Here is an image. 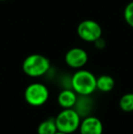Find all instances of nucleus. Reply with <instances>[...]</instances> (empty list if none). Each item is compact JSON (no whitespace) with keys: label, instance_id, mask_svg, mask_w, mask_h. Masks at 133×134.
<instances>
[{"label":"nucleus","instance_id":"f257e3e1","mask_svg":"<svg viewBox=\"0 0 133 134\" xmlns=\"http://www.w3.org/2000/svg\"><path fill=\"white\" fill-rule=\"evenodd\" d=\"M72 90L80 96H89L97 90V78L86 69H78L71 78Z\"/></svg>","mask_w":133,"mask_h":134},{"label":"nucleus","instance_id":"f03ea898","mask_svg":"<svg viewBox=\"0 0 133 134\" xmlns=\"http://www.w3.org/2000/svg\"><path fill=\"white\" fill-rule=\"evenodd\" d=\"M50 61L41 54H31L24 59L22 69L27 76L31 78L42 77L49 70Z\"/></svg>","mask_w":133,"mask_h":134},{"label":"nucleus","instance_id":"7ed1b4c3","mask_svg":"<svg viewBox=\"0 0 133 134\" xmlns=\"http://www.w3.org/2000/svg\"><path fill=\"white\" fill-rule=\"evenodd\" d=\"M57 131L67 134L76 132L79 129L80 115L74 109H63L55 118Z\"/></svg>","mask_w":133,"mask_h":134},{"label":"nucleus","instance_id":"20e7f679","mask_svg":"<svg viewBox=\"0 0 133 134\" xmlns=\"http://www.w3.org/2000/svg\"><path fill=\"white\" fill-rule=\"evenodd\" d=\"M25 99L29 105L34 107L42 106L48 101L49 97L47 86L39 82L31 83L27 87L25 90Z\"/></svg>","mask_w":133,"mask_h":134},{"label":"nucleus","instance_id":"39448f33","mask_svg":"<svg viewBox=\"0 0 133 134\" xmlns=\"http://www.w3.org/2000/svg\"><path fill=\"white\" fill-rule=\"evenodd\" d=\"M77 33L82 40L86 42H95L102 36V28L98 22L87 19L78 24Z\"/></svg>","mask_w":133,"mask_h":134},{"label":"nucleus","instance_id":"423d86ee","mask_svg":"<svg viewBox=\"0 0 133 134\" xmlns=\"http://www.w3.org/2000/svg\"><path fill=\"white\" fill-rule=\"evenodd\" d=\"M89 60L88 53L80 48H73L65 55V61L68 67L75 69H80Z\"/></svg>","mask_w":133,"mask_h":134},{"label":"nucleus","instance_id":"0eeeda50","mask_svg":"<svg viewBox=\"0 0 133 134\" xmlns=\"http://www.w3.org/2000/svg\"><path fill=\"white\" fill-rule=\"evenodd\" d=\"M78 130L80 134H102L103 124L97 117L89 116L81 120Z\"/></svg>","mask_w":133,"mask_h":134},{"label":"nucleus","instance_id":"6e6552de","mask_svg":"<svg viewBox=\"0 0 133 134\" xmlns=\"http://www.w3.org/2000/svg\"><path fill=\"white\" fill-rule=\"evenodd\" d=\"M77 93L73 90H64L57 96V102L62 109H72L77 104Z\"/></svg>","mask_w":133,"mask_h":134},{"label":"nucleus","instance_id":"1a4fd4ad","mask_svg":"<svg viewBox=\"0 0 133 134\" xmlns=\"http://www.w3.org/2000/svg\"><path fill=\"white\" fill-rule=\"evenodd\" d=\"M115 86V80L111 76L101 75L97 78V90L101 92H109Z\"/></svg>","mask_w":133,"mask_h":134},{"label":"nucleus","instance_id":"9d476101","mask_svg":"<svg viewBox=\"0 0 133 134\" xmlns=\"http://www.w3.org/2000/svg\"><path fill=\"white\" fill-rule=\"evenodd\" d=\"M57 131L55 119H48L41 122L37 127V134H56Z\"/></svg>","mask_w":133,"mask_h":134},{"label":"nucleus","instance_id":"9b49d317","mask_svg":"<svg viewBox=\"0 0 133 134\" xmlns=\"http://www.w3.org/2000/svg\"><path fill=\"white\" fill-rule=\"evenodd\" d=\"M119 107L125 112L133 111V93L124 94L119 99Z\"/></svg>","mask_w":133,"mask_h":134},{"label":"nucleus","instance_id":"f8f14e48","mask_svg":"<svg viewBox=\"0 0 133 134\" xmlns=\"http://www.w3.org/2000/svg\"><path fill=\"white\" fill-rule=\"evenodd\" d=\"M124 18L126 23L133 28V1L130 2L125 7Z\"/></svg>","mask_w":133,"mask_h":134},{"label":"nucleus","instance_id":"ddd939ff","mask_svg":"<svg viewBox=\"0 0 133 134\" xmlns=\"http://www.w3.org/2000/svg\"><path fill=\"white\" fill-rule=\"evenodd\" d=\"M95 46L97 47L98 48H103L105 47V41L102 39V37H100V38H99L97 41H95Z\"/></svg>","mask_w":133,"mask_h":134},{"label":"nucleus","instance_id":"4468645a","mask_svg":"<svg viewBox=\"0 0 133 134\" xmlns=\"http://www.w3.org/2000/svg\"><path fill=\"white\" fill-rule=\"evenodd\" d=\"M56 134H67V133H65V132H61V131H57Z\"/></svg>","mask_w":133,"mask_h":134},{"label":"nucleus","instance_id":"2eb2a0df","mask_svg":"<svg viewBox=\"0 0 133 134\" xmlns=\"http://www.w3.org/2000/svg\"><path fill=\"white\" fill-rule=\"evenodd\" d=\"M0 1H7V0H0Z\"/></svg>","mask_w":133,"mask_h":134},{"label":"nucleus","instance_id":"dca6fc26","mask_svg":"<svg viewBox=\"0 0 133 134\" xmlns=\"http://www.w3.org/2000/svg\"><path fill=\"white\" fill-rule=\"evenodd\" d=\"M79 134H80V133H79Z\"/></svg>","mask_w":133,"mask_h":134}]
</instances>
